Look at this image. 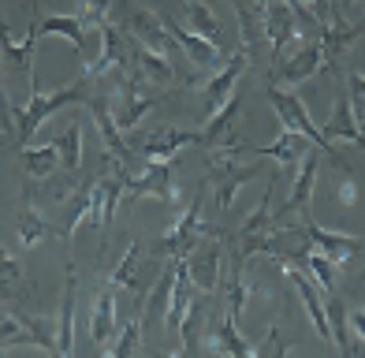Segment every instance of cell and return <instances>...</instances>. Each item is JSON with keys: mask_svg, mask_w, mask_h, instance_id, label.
<instances>
[{"mask_svg": "<svg viewBox=\"0 0 365 358\" xmlns=\"http://www.w3.org/2000/svg\"><path fill=\"white\" fill-rule=\"evenodd\" d=\"M90 97H93V90H90V78L86 75H82L78 83H71V86L53 90V93L38 90V78H34V83H30V101L19 105V108L11 105V112H15V142L26 145L30 138H34V131L48 116H53L56 108H63V105H86Z\"/></svg>", "mask_w": 365, "mask_h": 358, "instance_id": "cell-1", "label": "cell"}, {"mask_svg": "<svg viewBox=\"0 0 365 358\" xmlns=\"http://www.w3.org/2000/svg\"><path fill=\"white\" fill-rule=\"evenodd\" d=\"M257 175H264L261 160L242 165L239 150H227V145H212L209 150V187L217 190V209H231L235 205V194Z\"/></svg>", "mask_w": 365, "mask_h": 358, "instance_id": "cell-2", "label": "cell"}, {"mask_svg": "<svg viewBox=\"0 0 365 358\" xmlns=\"http://www.w3.org/2000/svg\"><path fill=\"white\" fill-rule=\"evenodd\" d=\"M269 105L276 108V116L284 120V127H287V131H298V135H306V138H309V142H313V145H317V150H321V157H328V160H331V165H336V168H343L346 175H351V165H346V160H343L339 145L324 138L321 123H313V120H309V108H306L302 101H298L294 93H287L284 86H272V90H269Z\"/></svg>", "mask_w": 365, "mask_h": 358, "instance_id": "cell-3", "label": "cell"}, {"mask_svg": "<svg viewBox=\"0 0 365 358\" xmlns=\"http://www.w3.org/2000/svg\"><path fill=\"white\" fill-rule=\"evenodd\" d=\"M205 190H209V179L202 183V190L194 194V202L182 209V217L168 227V232L160 235V242H153V257H187V250L194 247L197 239H205V235H217V227L205 224L202 220V202H205Z\"/></svg>", "mask_w": 365, "mask_h": 358, "instance_id": "cell-4", "label": "cell"}, {"mask_svg": "<svg viewBox=\"0 0 365 358\" xmlns=\"http://www.w3.org/2000/svg\"><path fill=\"white\" fill-rule=\"evenodd\" d=\"M138 198H160L168 205H179L182 194L175 187V160H145L142 172H130L127 175V194H123V205L138 202Z\"/></svg>", "mask_w": 365, "mask_h": 358, "instance_id": "cell-5", "label": "cell"}, {"mask_svg": "<svg viewBox=\"0 0 365 358\" xmlns=\"http://www.w3.org/2000/svg\"><path fill=\"white\" fill-rule=\"evenodd\" d=\"M250 53H246V48L239 45L235 53H231L224 63L217 71H209V78L205 83H197V93H202V101H205V116H212V112H217L227 97H231V90L239 86V78H242V71L250 68Z\"/></svg>", "mask_w": 365, "mask_h": 358, "instance_id": "cell-6", "label": "cell"}, {"mask_svg": "<svg viewBox=\"0 0 365 358\" xmlns=\"http://www.w3.org/2000/svg\"><path fill=\"white\" fill-rule=\"evenodd\" d=\"M321 68H324V48H321V38H317V41L298 45L287 56H279L269 71V83L272 86H298V83H306V78H313Z\"/></svg>", "mask_w": 365, "mask_h": 358, "instance_id": "cell-7", "label": "cell"}, {"mask_svg": "<svg viewBox=\"0 0 365 358\" xmlns=\"http://www.w3.org/2000/svg\"><path fill=\"white\" fill-rule=\"evenodd\" d=\"M187 272L197 291H217L220 287V265H224V242H220V232L217 235H205L197 239L194 247L187 250Z\"/></svg>", "mask_w": 365, "mask_h": 358, "instance_id": "cell-8", "label": "cell"}, {"mask_svg": "<svg viewBox=\"0 0 365 358\" xmlns=\"http://www.w3.org/2000/svg\"><path fill=\"white\" fill-rule=\"evenodd\" d=\"M187 145H202V131H179V127H153L149 135L130 142L142 160H175Z\"/></svg>", "mask_w": 365, "mask_h": 358, "instance_id": "cell-9", "label": "cell"}, {"mask_svg": "<svg viewBox=\"0 0 365 358\" xmlns=\"http://www.w3.org/2000/svg\"><path fill=\"white\" fill-rule=\"evenodd\" d=\"M361 34H365V23H351L343 8H331L324 26H321V34H317L321 38V48H324V68L336 71L339 60L346 56V48H351Z\"/></svg>", "mask_w": 365, "mask_h": 358, "instance_id": "cell-10", "label": "cell"}, {"mask_svg": "<svg viewBox=\"0 0 365 358\" xmlns=\"http://www.w3.org/2000/svg\"><path fill=\"white\" fill-rule=\"evenodd\" d=\"M123 30L138 45L153 48V53H160V56H172V48H179L172 41V34L164 30V19L157 11H149V8H127L123 4Z\"/></svg>", "mask_w": 365, "mask_h": 358, "instance_id": "cell-11", "label": "cell"}, {"mask_svg": "<svg viewBox=\"0 0 365 358\" xmlns=\"http://www.w3.org/2000/svg\"><path fill=\"white\" fill-rule=\"evenodd\" d=\"M302 232H306V242L313 250H321L324 257H331V265L343 269L346 262H354L358 254H365V242L354 239V235H339V232H328V227L313 224L309 213H302Z\"/></svg>", "mask_w": 365, "mask_h": 358, "instance_id": "cell-12", "label": "cell"}, {"mask_svg": "<svg viewBox=\"0 0 365 358\" xmlns=\"http://www.w3.org/2000/svg\"><path fill=\"white\" fill-rule=\"evenodd\" d=\"M120 287H115L112 280L97 291V302L90 310V344L105 354V347L112 344V336L120 332Z\"/></svg>", "mask_w": 365, "mask_h": 358, "instance_id": "cell-13", "label": "cell"}, {"mask_svg": "<svg viewBox=\"0 0 365 358\" xmlns=\"http://www.w3.org/2000/svg\"><path fill=\"white\" fill-rule=\"evenodd\" d=\"M160 19H164V30L172 34V41L182 48V53H187V60H194V68H202V71H217L220 63L227 60V56H224V48H220L217 41H209V38H202V34H194L190 26L182 30L179 23H172V19H168V15H160Z\"/></svg>", "mask_w": 365, "mask_h": 358, "instance_id": "cell-14", "label": "cell"}, {"mask_svg": "<svg viewBox=\"0 0 365 358\" xmlns=\"http://www.w3.org/2000/svg\"><path fill=\"white\" fill-rule=\"evenodd\" d=\"M302 34L298 30V11L287 0H264V38L272 45V60L284 56V48Z\"/></svg>", "mask_w": 365, "mask_h": 358, "instance_id": "cell-15", "label": "cell"}, {"mask_svg": "<svg viewBox=\"0 0 365 358\" xmlns=\"http://www.w3.org/2000/svg\"><path fill=\"white\" fill-rule=\"evenodd\" d=\"M242 150H250V153H257V157H272V160H279V168L287 172V179H294L298 165H302L306 153H309V150H317V145H313L306 135L287 131V127H284V135H279L272 145H246V142H242Z\"/></svg>", "mask_w": 365, "mask_h": 358, "instance_id": "cell-16", "label": "cell"}, {"mask_svg": "<svg viewBox=\"0 0 365 358\" xmlns=\"http://www.w3.org/2000/svg\"><path fill=\"white\" fill-rule=\"evenodd\" d=\"M239 108H242V90L235 86L227 101L212 112V116H205V127H202V145L205 150H212V145H239V138H235Z\"/></svg>", "mask_w": 365, "mask_h": 358, "instance_id": "cell-17", "label": "cell"}, {"mask_svg": "<svg viewBox=\"0 0 365 358\" xmlns=\"http://www.w3.org/2000/svg\"><path fill=\"white\" fill-rule=\"evenodd\" d=\"M86 108L93 112V123H97V131H101V138H105V150H108V157H112V160H120L123 168H130L138 153H135V150H130V145L123 142V131L115 127L108 101H105L101 93H97V97H90V101H86Z\"/></svg>", "mask_w": 365, "mask_h": 358, "instance_id": "cell-18", "label": "cell"}, {"mask_svg": "<svg viewBox=\"0 0 365 358\" xmlns=\"http://www.w3.org/2000/svg\"><path fill=\"white\" fill-rule=\"evenodd\" d=\"M130 71H135L138 78H145L149 86H157V90H168L179 78L175 68H172V56H160V53H153V48L138 45L135 38H130Z\"/></svg>", "mask_w": 365, "mask_h": 358, "instance_id": "cell-19", "label": "cell"}, {"mask_svg": "<svg viewBox=\"0 0 365 358\" xmlns=\"http://www.w3.org/2000/svg\"><path fill=\"white\" fill-rule=\"evenodd\" d=\"M38 41H41V34H38V23L34 19H30L23 41H11L8 38V23H4V11H0V53H4V60H11V68H19L26 75V83H34V78H38V71H34V45Z\"/></svg>", "mask_w": 365, "mask_h": 358, "instance_id": "cell-20", "label": "cell"}, {"mask_svg": "<svg viewBox=\"0 0 365 358\" xmlns=\"http://www.w3.org/2000/svg\"><path fill=\"white\" fill-rule=\"evenodd\" d=\"M231 8L239 15V45L250 56H257L269 38H264V0H231Z\"/></svg>", "mask_w": 365, "mask_h": 358, "instance_id": "cell-21", "label": "cell"}, {"mask_svg": "<svg viewBox=\"0 0 365 358\" xmlns=\"http://www.w3.org/2000/svg\"><path fill=\"white\" fill-rule=\"evenodd\" d=\"M317 168H321V150H309L306 160L298 165L294 179H291V198L284 202V209H276V217L306 213V209H309V198H313V187H317Z\"/></svg>", "mask_w": 365, "mask_h": 358, "instance_id": "cell-22", "label": "cell"}, {"mask_svg": "<svg viewBox=\"0 0 365 358\" xmlns=\"http://www.w3.org/2000/svg\"><path fill=\"white\" fill-rule=\"evenodd\" d=\"M194 299H197V287H194L190 272H187V262L179 257V265H175V284H172V299H168V310H164V332L179 336V324H182V317L190 314Z\"/></svg>", "mask_w": 365, "mask_h": 358, "instance_id": "cell-23", "label": "cell"}, {"mask_svg": "<svg viewBox=\"0 0 365 358\" xmlns=\"http://www.w3.org/2000/svg\"><path fill=\"white\" fill-rule=\"evenodd\" d=\"M75 265H63V302H60V317H56V354H75Z\"/></svg>", "mask_w": 365, "mask_h": 358, "instance_id": "cell-24", "label": "cell"}, {"mask_svg": "<svg viewBox=\"0 0 365 358\" xmlns=\"http://www.w3.org/2000/svg\"><path fill=\"white\" fill-rule=\"evenodd\" d=\"M321 131L328 142H351V145H361V127L354 120V108H351V97H346V90L336 97V105H331L328 120H321ZM365 150V145H361Z\"/></svg>", "mask_w": 365, "mask_h": 358, "instance_id": "cell-25", "label": "cell"}, {"mask_svg": "<svg viewBox=\"0 0 365 358\" xmlns=\"http://www.w3.org/2000/svg\"><path fill=\"white\" fill-rule=\"evenodd\" d=\"M38 291V284L30 280L26 265L19 257H11L8 250H0V299L4 302H19V299H30Z\"/></svg>", "mask_w": 365, "mask_h": 358, "instance_id": "cell-26", "label": "cell"}, {"mask_svg": "<svg viewBox=\"0 0 365 358\" xmlns=\"http://www.w3.org/2000/svg\"><path fill=\"white\" fill-rule=\"evenodd\" d=\"M145 254H149V250H145V242L135 239V242L127 247V254L120 257V265H115L112 276H108L115 287L130 291V295H135V302H142V306H145V287H142V280H138V272H142V257H145Z\"/></svg>", "mask_w": 365, "mask_h": 358, "instance_id": "cell-27", "label": "cell"}, {"mask_svg": "<svg viewBox=\"0 0 365 358\" xmlns=\"http://www.w3.org/2000/svg\"><path fill=\"white\" fill-rule=\"evenodd\" d=\"M90 209H93V179H86L82 187H75L68 198H63V220L56 227L60 239H71L78 232V224L90 220Z\"/></svg>", "mask_w": 365, "mask_h": 358, "instance_id": "cell-28", "label": "cell"}, {"mask_svg": "<svg viewBox=\"0 0 365 358\" xmlns=\"http://www.w3.org/2000/svg\"><path fill=\"white\" fill-rule=\"evenodd\" d=\"M38 23V34L48 38V34H56V38H68L78 53H86V45H90V30L82 26L78 15H45V19H34Z\"/></svg>", "mask_w": 365, "mask_h": 358, "instance_id": "cell-29", "label": "cell"}, {"mask_svg": "<svg viewBox=\"0 0 365 358\" xmlns=\"http://www.w3.org/2000/svg\"><path fill=\"white\" fill-rule=\"evenodd\" d=\"M19 157H23V168H26V175L34 179V183H41V179H48L56 168H60V150L53 142L48 145H23L19 150Z\"/></svg>", "mask_w": 365, "mask_h": 358, "instance_id": "cell-30", "label": "cell"}, {"mask_svg": "<svg viewBox=\"0 0 365 358\" xmlns=\"http://www.w3.org/2000/svg\"><path fill=\"white\" fill-rule=\"evenodd\" d=\"M53 232H56V227H48V224H45V217H41L30 202L19 209V217H15V239H19V247H23V250H34L38 242H41V239H48Z\"/></svg>", "mask_w": 365, "mask_h": 358, "instance_id": "cell-31", "label": "cell"}, {"mask_svg": "<svg viewBox=\"0 0 365 358\" xmlns=\"http://www.w3.org/2000/svg\"><path fill=\"white\" fill-rule=\"evenodd\" d=\"M182 11H187V23H190L194 34H202V38H209V41H217V38L224 34V23L212 15V8L202 4V0H182Z\"/></svg>", "mask_w": 365, "mask_h": 358, "instance_id": "cell-32", "label": "cell"}, {"mask_svg": "<svg viewBox=\"0 0 365 358\" xmlns=\"http://www.w3.org/2000/svg\"><path fill=\"white\" fill-rule=\"evenodd\" d=\"M138 347H142V310H135V314L127 317V324L120 329V336H115L112 344L105 347V354L108 358H130Z\"/></svg>", "mask_w": 365, "mask_h": 358, "instance_id": "cell-33", "label": "cell"}, {"mask_svg": "<svg viewBox=\"0 0 365 358\" xmlns=\"http://www.w3.org/2000/svg\"><path fill=\"white\" fill-rule=\"evenodd\" d=\"M53 145L60 150V165L68 172H78V165H82V123H71L63 135L53 138Z\"/></svg>", "mask_w": 365, "mask_h": 358, "instance_id": "cell-34", "label": "cell"}, {"mask_svg": "<svg viewBox=\"0 0 365 358\" xmlns=\"http://www.w3.org/2000/svg\"><path fill=\"white\" fill-rule=\"evenodd\" d=\"M306 272L313 276V284H317L324 295H331V291H336V265H331V257H324L321 250H313V247H309Z\"/></svg>", "mask_w": 365, "mask_h": 358, "instance_id": "cell-35", "label": "cell"}, {"mask_svg": "<svg viewBox=\"0 0 365 358\" xmlns=\"http://www.w3.org/2000/svg\"><path fill=\"white\" fill-rule=\"evenodd\" d=\"M112 11H115V0H78V19L86 30H97V26H105L112 23Z\"/></svg>", "mask_w": 365, "mask_h": 358, "instance_id": "cell-36", "label": "cell"}, {"mask_svg": "<svg viewBox=\"0 0 365 358\" xmlns=\"http://www.w3.org/2000/svg\"><path fill=\"white\" fill-rule=\"evenodd\" d=\"M272 187L276 183H269V190H264V198L257 202V209L242 220L239 235H261V232H269V227H272Z\"/></svg>", "mask_w": 365, "mask_h": 358, "instance_id": "cell-37", "label": "cell"}, {"mask_svg": "<svg viewBox=\"0 0 365 358\" xmlns=\"http://www.w3.org/2000/svg\"><path fill=\"white\" fill-rule=\"evenodd\" d=\"M346 97H351V108H354V120H365V71H351L346 75Z\"/></svg>", "mask_w": 365, "mask_h": 358, "instance_id": "cell-38", "label": "cell"}, {"mask_svg": "<svg viewBox=\"0 0 365 358\" xmlns=\"http://www.w3.org/2000/svg\"><path fill=\"white\" fill-rule=\"evenodd\" d=\"M15 138V112L8 101V90H4V78H0V142Z\"/></svg>", "mask_w": 365, "mask_h": 358, "instance_id": "cell-39", "label": "cell"}, {"mask_svg": "<svg viewBox=\"0 0 365 358\" xmlns=\"http://www.w3.org/2000/svg\"><path fill=\"white\" fill-rule=\"evenodd\" d=\"M343 202H346V205L354 202V183H351V179H346V183H343Z\"/></svg>", "mask_w": 365, "mask_h": 358, "instance_id": "cell-40", "label": "cell"}, {"mask_svg": "<svg viewBox=\"0 0 365 358\" xmlns=\"http://www.w3.org/2000/svg\"><path fill=\"white\" fill-rule=\"evenodd\" d=\"M358 127H361V145H365V120H361V123H358Z\"/></svg>", "mask_w": 365, "mask_h": 358, "instance_id": "cell-41", "label": "cell"}, {"mask_svg": "<svg viewBox=\"0 0 365 358\" xmlns=\"http://www.w3.org/2000/svg\"><path fill=\"white\" fill-rule=\"evenodd\" d=\"M23 4H38V0H23Z\"/></svg>", "mask_w": 365, "mask_h": 358, "instance_id": "cell-42", "label": "cell"}]
</instances>
